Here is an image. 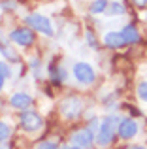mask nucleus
<instances>
[{
    "label": "nucleus",
    "instance_id": "1",
    "mask_svg": "<svg viewBox=\"0 0 147 149\" xmlns=\"http://www.w3.org/2000/svg\"><path fill=\"white\" fill-rule=\"evenodd\" d=\"M115 123H117V117H106L100 123L98 132H96V143L100 147H106L111 143V140L115 136Z\"/></svg>",
    "mask_w": 147,
    "mask_h": 149
},
{
    "label": "nucleus",
    "instance_id": "2",
    "mask_svg": "<svg viewBox=\"0 0 147 149\" xmlns=\"http://www.w3.org/2000/svg\"><path fill=\"white\" fill-rule=\"evenodd\" d=\"M59 108H60V113H62L64 119H76V117H79L81 109H83V102L77 96H66L60 102Z\"/></svg>",
    "mask_w": 147,
    "mask_h": 149
},
{
    "label": "nucleus",
    "instance_id": "3",
    "mask_svg": "<svg viewBox=\"0 0 147 149\" xmlns=\"http://www.w3.org/2000/svg\"><path fill=\"white\" fill-rule=\"evenodd\" d=\"M25 21H26V25H28L32 30H38V32L45 34V36H53V26H51V23H49V19L44 17V15L30 13Z\"/></svg>",
    "mask_w": 147,
    "mask_h": 149
},
{
    "label": "nucleus",
    "instance_id": "4",
    "mask_svg": "<svg viewBox=\"0 0 147 149\" xmlns=\"http://www.w3.org/2000/svg\"><path fill=\"white\" fill-rule=\"evenodd\" d=\"M74 77H76L81 85H91V83H94L96 74H94V70H92L91 64H87V62H77V64H74Z\"/></svg>",
    "mask_w": 147,
    "mask_h": 149
},
{
    "label": "nucleus",
    "instance_id": "5",
    "mask_svg": "<svg viewBox=\"0 0 147 149\" xmlns=\"http://www.w3.org/2000/svg\"><path fill=\"white\" fill-rule=\"evenodd\" d=\"M19 121H21V127L25 128L26 132H36V130H40L42 125H44L42 123V117L34 111H28V109H25V111L21 113Z\"/></svg>",
    "mask_w": 147,
    "mask_h": 149
},
{
    "label": "nucleus",
    "instance_id": "6",
    "mask_svg": "<svg viewBox=\"0 0 147 149\" xmlns=\"http://www.w3.org/2000/svg\"><path fill=\"white\" fill-rule=\"evenodd\" d=\"M10 38L17 45H21V47H30L34 44V32L30 29H15L10 34Z\"/></svg>",
    "mask_w": 147,
    "mask_h": 149
},
{
    "label": "nucleus",
    "instance_id": "7",
    "mask_svg": "<svg viewBox=\"0 0 147 149\" xmlns=\"http://www.w3.org/2000/svg\"><path fill=\"white\" fill-rule=\"evenodd\" d=\"M94 140L96 138H94V134H92L91 127H89V128H81V130H77L76 134L72 136V143H74V146H79L83 149H87L89 146H92Z\"/></svg>",
    "mask_w": 147,
    "mask_h": 149
},
{
    "label": "nucleus",
    "instance_id": "8",
    "mask_svg": "<svg viewBox=\"0 0 147 149\" xmlns=\"http://www.w3.org/2000/svg\"><path fill=\"white\" fill-rule=\"evenodd\" d=\"M119 136H121L123 140H130V138H134L136 136V132H138V125H136V121L134 119H121V123H119Z\"/></svg>",
    "mask_w": 147,
    "mask_h": 149
},
{
    "label": "nucleus",
    "instance_id": "9",
    "mask_svg": "<svg viewBox=\"0 0 147 149\" xmlns=\"http://www.w3.org/2000/svg\"><path fill=\"white\" fill-rule=\"evenodd\" d=\"M10 104H11V108L23 111V109H26V108L32 106V96L26 95V93H15V95L10 98Z\"/></svg>",
    "mask_w": 147,
    "mask_h": 149
},
{
    "label": "nucleus",
    "instance_id": "10",
    "mask_svg": "<svg viewBox=\"0 0 147 149\" xmlns=\"http://www.w3.org/2000/svg\"><path fill=\"white\" fill-rule=\"evenodd\" d=\"M104 44L110 49H121L126 42H125V38H123L121 32H107L106 36H104Z\"/></svg>",
    "mask_w": 147,
    "mask_h": 149
},
{
    "label": "nucleus",
    "instance_id": "11",
    "mask_svg": "<svg viewBox=\"0 0 147 149\" xmlns=\"http://www.w3.org/2000/svg\"><path fill=\"white\" fill-rule=\"evenodd\" d=\"M121 34H123L126 44H138V42H140V32L136 30L134 25H125L123 30H121Z\"/></svg>",
    "mask_w": 147,
    "mask_h": 149
},
{
    "label": "nucleus",
    "instance_id": "12",
    "mask_svg": "<svg viewBox=\"0 0 147 149\" xmlns=\"http://www.w3.org/2000/svg\"><path fill=\"white\" fill-rule=\"evenodd\" d=\"M0 51H2V55L8 58V62H19V55L15 53V51L6 44V42H4V36H2V34H0Z\"/></svg>",
    "mask_w": 147,
    "mask_h": 149
},
{
    "label": "nucleus",
    "instance_id": "13",
    "mask_svg": "<svg viewBox=\"0 0 147 149\" xmlns=\"http://www.w3.org/2000/svg\"><path fill=\"white\" fill-rule=\"evenodd\" d=\"M49 72H51V81H55V83H62V81L66 79V72H64L62 68H57V66L51 64Z\"/></svg>",
    "mask_w": 147,
    "mask_h": 149
},
{
    "label": "nucleus",
    "instance_id": "14",
    "mask_svg": "<svg viewBox=\"0 0 147 149\" xmlns=\"http://www.w3.org/2000/svg\"><path fill=\"white\" fill-rule=\"evenodd\" d=\"M107 8V0H94V2L91 4V13H102V11H106Z\"/></svg>",
    "mask_w": 147,
    "mask_h": 149
},
{
    "label": "nucleus",
    "instance_id": "15",
    "mask_svg": "<svg viewBox=\"0 0 147 149\" xmlns=\"http://www.w3.org/2000/svg\"><path fill=\"white\" fill-rule=\"evenodd\" d=\"M10 136H11V127L4 121H0V142H6Z\"/></svg>",
    "mask_w": 147,
    "mask_h": 149
},
{
    "label": "nucleus",
    "instance_id": "16",
    "mask_svg": "<svg viewBox=\"0 0 147 149\" xmlns=\"http://www.w3.org/2000/svg\"><path fill=\"white\" fill-rule=\"evenodd\" d=\"M110 13L111 15H121V13H125V6H123V4H119V2H111L110 4Z\"/></svg>",
    "mask_w": 147,
    "mask_h": 149
},
{
    "label": "nucleus",
    "instance_id": "17",
    "mask_svg": "<svg viewBox=\"0 0 147 149\" xmlns=\"http://www.w3.org/2000/svg\"><path fill=\"white\" fill-rule=\"evenodd\" d=\"M138 96H140L144 102H147V81L138 85Z\"/></svg>",
    "mask_w": 147,
    "mask_h": 149
},
{
    "label": "nucleus",
    "instance_id": "18",
    "mask_svg": "<svg viewBox=\"0 0 147 149\" xmlns=\"http://www.w3.org/2000/svg\"><path fill=\"white\" fill-rule=\"evenodd\" d=\"M34 149H59V146L55 142H40Z\"/></svg>",
    "mask_w": 147,
    "mask_h": 149
},
{
    "label": "nucleus",
    "instance_id": "19",
    "mask_svg": "<svg viewBox=\"0 0 147 149\" xmlns=\"http://www.w3.org/2000/svg\"><path fill=\"white\" fill-rule=\"evenodd\" d=\"M0 74H2L4 77H10L11 76V70H10V66H8V62L0 61Z\"/></svg>",
    "mask_w": 147,
    "mask_h": 149
},
{
    "label": "nucleus",
    "instance_id": "20",
    "mask_svg": "<svg viewBox=\"0 0 147 149\" xmlns=\"http://www.w3.org/2000/svg\"><path fill=\"white\" fill-rule=\"evenodd\" d=\"M85 36H87V42H89V45H91L92 49H98V42L94 40V36H92V32H87Z\"/></svg>",
    "mask_w": 147,
    "mask_h": 149
},
{
    "label": "nucleus",
    "instance_id": "21",
    "mask_svg": "<svg viewBox=\"0 0 147 149\" xmlns=\"http://www.w3.org/2000/svg\"><path fill=\"white\" fill-rule=\"evenodd\" d=\"M2 8H4V10H11V8H15L13 0H4V2H2Z\"/></svg>",
    "mask_w": 147,
    "mask_h": 149
},
{
    "label": "nucleus",
    "instance_id": "22",
    "mask_svg": "<svg viewBox=\"0 0 147 149\" xmlns=\"http://www.w3.org/2000/svg\"><path fill=\"white\" fill-rule=\"evenodd\" d=\"M136 6H147V0H134Z\"/></svg>",
    "mask_w": 147,
    "mask_h": 149
},
{
    "label": "nucleus",
    "instance_id": "23",
    "mask_svg": "<svg viewBox=\"0 0 147 149\" xmlns=\"http://www.w3.org/2000/svg\"><path fill=\"white\" fill-rule=\"evenodd\" d=\"M4 79H6V77H4L2 74H0V91H2V87H4Z\"/></svg>",
    "mask_w": 147,
    "mask_h": 149
},
{
    "label": "nucleus",
    "instance_id": "24",
    "mask_svg": "<svg viewBox=\"0 0 147 149\" xmlns=\"http://www.w3.org/2000/svg\"><path fill=\"white\" fill-rule=\"evenodd\" d=\"M128 149H145L144 146H132V147H128Z\"/></svg>",
    "mask_w": 147,
    "mask_h": 149
},
{
    "label": "nucleus",
    "instance_id": "25",
    "mask_svg": "<svg viewBox=\"0 0 147 149\" xmlns=\"http://www.w3.org/2000/svg\"><path fill=\"white\" fill-rule=\"evenodd\" d=\"M66 149H83V147H79V146H72V147H66Z\"/></svg>",
    "mask_w": 147,
    "mask_h": 149
},
{
    "label": "nucleus",
    "instance_id": "26",
    "mask_svg": "<svg viewBox=\"0 0 147 149\" xmlns=\"http://www.w3.org/2000/svg\"><path fill=\"white\" fill-rule=\"evenodd\" d=\"M0 149H10V147H8V146H4V143L0 142Z\"/></svg>",
    "mask_w": 147,
    "mask_h": 149
}]
</instances>
